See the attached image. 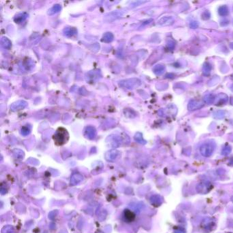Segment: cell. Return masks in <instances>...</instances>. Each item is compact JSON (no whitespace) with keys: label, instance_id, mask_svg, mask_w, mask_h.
Here are the masks:
<instances>
[{"label":"cell","instance_id":"f1b7e54d","mask_svg":"<svg viewBox=\"0 0 233 233\" xmlns=\"http://www.w3.org/2000/svg\"><path fill=\"white\" fill-rule=\"evenodd\" d=\"M190 26L192 29H196L198 27V23L196 21H193L190 23Z\"/></svg>","mask_w":233,"mask_h":233},{"label":"cell","instance_id":"ffe728a7","mask_svg":"<svg viewBox=\"0 0 233 233\" xmlns=\"http://www.w3.org/2000/svg\"><path fill=\"white\" fill-rule=\"evenodd\" d=\"M121 17V13H118V12H115V13H111L109 14V15L106 16V19L107 21H110L111 20V18H112V19H111V21H114L115 19H116L117 18Z\"/></svg>","mask_w":233,"mask_h":233},{"label":"cell","instance_id":"8fae6325","mask_svg":"<svg viewBox=\"0 0 233 233\" xmlns=\"http://www.w3.org/2000/svg\"><path fill=\"white\" fill-rule=\"evenodd\" d=\"M120 155V153L118 151L115 150H112L109 151L106 153L105 155V158H106L107 160L108 161H114L115 159L117 158Z\"/></svg>","mask_w":233,"mask_h":233},{"label":"cell","instance_id":"52a82bcc","mask_svg":"<svg viewBox=\"0 0 233 233\" xmlns=\"http://www.w3.org/2000/svg\"><path fill=\"white\" fill-rule=\"evenodd\" d=\"M27 106V102L25 101H18L11 105L10 109L14 111H19Z\"/></svg>","mask_w":233,"mask_h":233},{"label":"cell","instance_id":"7c38bea8","mask_svg":"<svg viewBox=\"0 0 233 233\" xmlns=\"http://www.w3.org/2000/svg\"><path fill=\"white\" fill-rule=\"evenodd\" d=\"M124 218L127 222H131L135 220V216L132 211L129 209H126L124 212Z\"/></svg>","mask_w":233,"mask_h":233},{"label":"cell","instance_id":"cb8c5ba5","mask_svg":"<svg viewBox=\"0 0 233 233\" xmlns=\"http://www.w3.org/2000/svg\"><path fill=\"white\" fill-rule=\"evenodd\" d=\"M61 8H62V7H61L60 5H59V4L54 5L52 8H51L50 10H49V12H48V14H49V15H54V14L58 13L59 11H60Z\"/></svg>","mask_w":233,"mask_h":233},{"label":"cell","instance_id":"5b68a950","mask_svg":"<svg viewBox=\"0 0 233 233\" xmlns=\"http://www.w3.org/2000/svg\"><path fill=\"white\" fill-rule=\"evenodd\" d=\"M174 23V19L170 16H165L158 21V24L161 26H170Z\"/></svg>","mask_w":233,"mask_h":233},{"label":"cell","instance_id":"d4e9b609","mask_svg":"<svg viewBox=\"0 0 233 233\" xmlns=\"http://www.w3.org/2000/svg\"><path fill=\"white\" fill-rule=\"evenodd\" d=\"M135 141H137V142L139 143V144H146V141H145L144 138H143L142 134L141 133H137L136 134H135Z\"/></svg>","mask_w":233,"mask_h":233},{"label":"cell","instance_id":"836d02e7","mask_svg":"<svg viewBox=\"0 0 233 233\" xmlns=\"http://www.w3.org/2000/svg\"><path fill=\"white\" fill-rule=\"evenodd\" d=\"M232 202H233V197L232 198Z\"/></svg>","mask_w":233,"mask_h":233},{"label":"cell","instance_id":"30bf717a","mask_svg":"<svg viewBox=\"0 0 233 233\" xmlns=\"http://www.w3.org/2000/svg\"><path fill=\"white\" fill-rule=\"evenodd\" d=\"M107 140H109V143L113 146H118L120 144L121 138L120 136H118V135H112L108 137Z\"/></svg>","mask_w":233,"mask_h":233},{"label":"cell","instance_id":"83f0119b","mask_svg":"<svg viewBox=\"0 0 233 233\" xmlns=\"http://www.w3.org/2000/svg\"><path fill=\"white\" fill-rule=\"evenodd\" d=\"M211 17V14L209 11H205L202 13V19L203 20H208Z\"/></svg>","mask_w":233,"mask_h":233},{"label":"cell","instance_id":"1f68e13d","mask_svg":"<svg viewBox=\"0 0 233 233\" xmlns=\"http://www.w3.org/2000/svg\"><path fill=\"white\" fill-rule=\"evenodd\" d=\"M230 103L232 105H233V97H232V98H231V101H230Z\"/></svg>","mask_w":233,"mask_h":233},{"label":"cell","instance_id":"9c48e42d","mask_svg":"<svg viewBox=\"0 0 233 233\" xmlns=\"http://www.w3.org/2000/svg\"><path fill=\"white\" fill-rule=\"evenodd\" d=\"M211 190V189L210 185L207 184L206 183H200L197 187V191H198V193H200V194H206V193L209 192Z\"/></svg>","mask_w":233,"mask_h":233},{"label":"cell","instance_id":"4316f807","mask_svg":"<svg viewBox=\"0 0 233 233\" xmlns=\"http://www.w3.org/2000/svg\"><path fill=\"white\" fill-rule=\"evenodd\" d=\"M30 133V130L27 127H23L21 129V133L23 135H29V133Z\"/></svg>","mask_w":233,"mask_h":233},{"label":"cell","instance_id":"8992f818","mask_svg":"<svg viewBox=\"0 0 233 233\" xmlns=\"http://www.w3.org/2000/svg\"><path fill=\"white\" fill-rule=\"evenodd\" d=\"M203 106H204V104L202 102L192 99L188 103V109L190 111H195L201 109Z\"/></svg>","mask_w":233,"mask_h":233},{"label":"cell","instance_id":"484cf974","mask_svg":"<svg viewBox=\"0 0 233 233\" xmlns=\"http://www.w3.org/2000/svg\"><path fill=\"white\" fill-rule=\"evenodd\" d=\"M231 150H232V148H231V147L230 146H226L224 148L222 149V155H227L230 154L231 152Z\"/></svg>","mask_w":233,"mask_h":233},{"label":"cell","instance_id":"e0dca14e","mask_svg":"<svg viewBox=\"0 0 233 233\" xmlns=\"http://www.w3.org/2000/svg\"><path fill=\"white\" fill-rule=\"evenodd\" d=\"M215 100H216V97L212 94H206V96L204 97V103H207V104H211V103H214Z\"/></svg>","mask_w":233,"mask_h":233},{"label":"cell","instance_id":"2e32d148","mask_svg":"<svg viewBox=\"0 0 233 233\" xmlns=\"http://www.w3.org/2000/svg\"><path fill=\"white\" fill-rule=\"evenodd\" d=\"M27 17V15L26 13H21L16 16L14 21H15V23H21V22H23V21H25Z\"/></svg>","mask_w":233,"mask_h":233},{"label":"cell","instance_id":"f546056e","mask_svg":"<svg viewBox=\"0 0 233 233\" xmlns=\"http://www.w3.org/2000/svg\"><path fill=\"white\" fill-rule=\"evenodd\" d=\"M168 47L170 49H173L174 48V47H175V44H174V43H173L172 41H170V42H169V43H168Z\"/></svg>","mask_w":233,"mask_h":233},{"label":"cell","instance_id":"d6986e66","mask_svg":"<svg viewBox=\"0 0 233 233\" xmlns=\"http://www.w3.org/2000/svg\"><path fill=\"white\" fill-rule=\"evenodd\" d=\"M113 35L111 32H107L103 35L102 42L104 43H110L113 41Z\"/></svg>","mask_w":233,"mask_h":233},{"label":"cell","instance_id":"277c9868","mask_svg":"<svg viewBox=\"0 0 233 233\" xmlns=\"http://www.w3.org/2000/svg\"><path fill=\"white\" fill-rule=\"evenodd\" d=\"M228 95L224 94V93H220L218 96L216 97V100H215V105L217 106H221V105H225L228 102Z\"/></svg>","mask_w":233,"mask_h":233},{"label":"cell","instance_id":"44dd1931","mask_svg":"<svg viewBox=\"0 0 233 233\" xmlns=\"http://www.w3.org/2000/svg\"><path fill=\"white\" fill-rule=\"evenodd\" d=\"M1 45L3 46V47H4V48L9 49L11 47V45H12L11 41H10L8 38L3 37L1 40Z\"/></svg>","mask_w":233,"mask_h":233},{"label":"cell","instance_id":"7a4b0ae2","mask_svg":"<svg viewBox=\"0 0 233 233\" xmlns=\"http://www.w3.org/2000/svg\"><path fill=\"white\" fill-rule=\"evenodd\" d=\"M141 81L137 78H132L122 80L119 82V85L127 89H134L141 85Z\"/></svg>","mask_w":233,"mask_h":233},{"label":"cell","instance_id":"6da1fadb","mask_svg":"<svg viewBox=\"0 0 233 233\" xmlns=\"http://www.w3.org/2000/svg\"><path fill=\"white\" fill-rule=\"evenodd\" d=\"M53 139H54L55 144L58 146H62L69 139V134L67 131L64 128H59L56 131V132L53 135Z\"/></svg>","mask_w":233,"mask_h":233},{"label":"cell","instance_id":"5bb4252c","mask_svg":"<svg viewBox=\"0 0 233 233\" xmlns=\"http://www.w3.org/2000/svg\"><path fill=\"white\" fill-rule=\"evenodd\" d=\"M76 33L77 29L74 28V27H67V28H65L64 30V34L67 37L73 36Z\"/></svg>","mask_w":233,"mask_h":233},{"label":"cell","instance_id":"9a60e30c","mask_svg":"<svg viewBox=\"0 0 233 233\" xmlns=\"http://www.w3.org/2000/svg\"><path fill=\"white\" fill-rule=\"evenodd\" d=\"M218 13L219 15L222 17H226L228 15L229 13V9L228 7L227 6H222L219 8L218 9Z\"/></svg>","mask_w":233,"mask_h":233},{"label":"cell","instance_id":"ba28073f","mask_svg":"<svg viewBox=\"0 0 233 233\" xmlns=\"http://www.w3.org/2000/svg\"><path fill=\"white\" fill-rule=\"evenodd\" d=\"M96 134H97V132H96V130H95L94 127H93L92 126H89L85 128V137H87L88 139H94L95 136H96Z\"/></svg>","mask_w":233,"mask_h":233},{"label":"cell","instance_id":"d6a6232c","mask_svg":"<svg viewBox=\"0 0 233 233\" xmlns=\"http://www.w3.org/2000/svg\"><path fill=\"white\" fill-rule=\"evenodd\" d=\"M97 233H103V232H98Z\"/></svg>","mask_w":233,"mask_h":233},{"label":"cell","instance_id":"7402d4cb","mask_svg":"<svg viewBox=\"0 0 233 233\" xmlns=\"http://www.w3.org/2000/svg\"><path fill=\"white\" fill-rule=\"evenodd\" d=\"M81 176H81V175L79 174H75L73 175L72 178H71V184L76 185V184H77V183H79V182H81V180L83 179V177L80 178Z\"/></svg>","mask_w":233,"mask_h":233},{"label":"cell","instance_id":"4dcf8cb0","mask_svg":"<svg viewBox=\"0 0 233 233\" xmlns=\"http://www.w3.org/2000/svg\"><path fill=\"white\" fill-rule=\"evenodd\" d=\"M230 48L231 49H233V43H231L230 44Z\"/></svg>","mask_w":233,"mask_h":233},{"label":"cell","instance_id":"3957f363","mask_svg":"<svg viewBox=\"0 0 233 233\" xmlns=\"http://www.w3.org/2000/svg\"><path fill=\"white\" fill-rule=\"evenodd\" d=\"M215 150V146L212 143H205L200 148V152L203 157H209L212 155Z\"/></svg>","mask_w":233,"mask_h":233},{"label":"cell","instance_id":"603a6c76","mask_svg":"<svg viewBox=\"0 0 233 233\" xmlns=\"http://www.w3.org/2000/svg\"><path fill=\"white\" fill-rule=\"evenodd\" d=\"M211 64H209V62H206L203 66L202 67V72L204 73V75H208L210 74L211 73Z\"/></svg>","mask_w":233,"mask_h":233},{"label":"cell","instance_id":"ac0fdd59","mask_svg":"<svg viewBox=\"0 0 233 233\" xmlns=\"http://www.w3.org/2000/svg\"><path fill=\"white\" fill-rule=\"evenodd\" d=\"M225 115H226V111L224 110L216 111L213 113V116L216 119H222L224 118Z\"/></svg>","mask_w":233,"mask_h":233},{"label":"cell","instance_id":"4fadbf2b","mask_svg":"<svg viewBox=\"0 0 233 233\" xmlns=\"http://www.w3.org/2000/svg\"><path fill=\"white\" fill-rule=\"evenodd\" d=\"M165 70H166V67L162 64H157L153 68V71L157 75H162L165 72Z\"/></svg>","mask_w":233,"mask_h":233}]
</instances>
